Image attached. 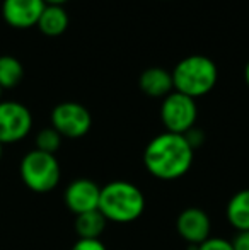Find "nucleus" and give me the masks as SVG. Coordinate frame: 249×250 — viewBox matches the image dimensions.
Instances as JSON below:
<instances>
[{
	"label": "nucleus",
	"mask_w": 249,
	"mask_h": 250,
	"mask_svg": "<svg viewBox=\"0 0 249 250\" xmlns=\"http://www.w3.org/2000/svg\"><path fill=\"white\" fill-rule=\"evenodd\" d=\"M99 196H101V188L91 179H75L73 182H70L65 189V206L68 208V211H72L73 214H82L89 213L99 208Z\"/></svg>",
	"instance_id": "obj_9"
},
{
	"label": "nucleus",
	"mask_w": 249,
	"mask_h": 250,
	"mask_svg": "<svg viewBox=\"0 0 249 250\" xmlns=\"http://www.w3.org/2000/svg\"><path fill=\"white\" fill-rule=\"evenodd\" d=\"M24 77V66L16 56L2 55L0 56V87L14 89L21 83Z\"/></svg>",
	"instance_id": "obj_15"
},
{
	"label": "nucleus",
	"mask_w": 249,
	"mask_h": 250,
	"mask_svg": "<svg viewBox=\"0 0 249 250\" xmlns=\"http://www.w3.org/2000/svg\"><path fill=\"white\" fill-rule=\"evenodd\" d=\"M244 80H246V83H248V87H249V62H248L246 68H244Z\"/></svg>",
	"instance_id": "obj_22"
},
{
	"label": "nucleus",
	"mask_w": 249,
	"mask_h": 250,
	"mask_svg": "<svg viewBox=\"0 0 249 250\" xmlns=\"http://www.w3.org/2000/svg\"><path fill=\"white\" fill-rule=\"evenodd\" d=\"M230 244L234 250H249V231H237Z\"/></svg>",
	"instance_id": "obj_20"
},
{
	"label": "nucleus",
	"mask_w": 249,
	"mask_h": 250,
	"mask_svg": "<svg viewBox=\"0 0 249 250\" xmlns=\"http://www.w3.org/2000/svg\"><path fill=\"white\" fill-rule=\"evenodd\" d=\"M0 97H2V87H0Z\"/></svg>",
	"instance_id": "obj_24"
},
{
	"label": "nucleus",
	"mask_w": 249,
	"mask_h": 250,
	"mask_svg": "<svg viewBox=\"0 0 249 250\" xmlns=\"http://www.w3.org/2000/svg\"><path fill=\"white\" fill-rule=\"evenodd\" d=\"M106 218L99 209L82 213L75 216V231L79 238H99L106 228Z\"/></svg>",
	"instance_id": "obj_14"
},
{
	"label": "nucleus",
	"mask_w": 249,
	"mask_h": 250,
	"mask_svg": "<svg viewBox=\"0 0 249 250\" xmlns=\"http://www.w3.org/2000/svg\"><path fill=\"white\" fill-rule=\"evenodd\" d=\"M91 126H92V116L89 109L80 102H60L51 111V128L57 129L62 138H82L89 133Z\"/></svg>",
	"instance_id": "obj_6"
},
{
	"label": "nucleus",
	"mask_w": 249,
	"mask_h": 250,
	"mask_svg": "<svg viewBox=\"0 0 249 250\" xmlns=\"http://www.w3.org/2000/svg\"><path fill=\"white\" fill-rule=\"evenodd\" d=\"M176 92L198 99L210 94L219 80V70L213 60L203 55H189L180 60L171 72Z\"/></svg>",
	"instance_id": "obj_3"
},
{
	"label": "nucleus",
	"mask_w": 249,
	"mask_h": 250,
	"mask_svg": "<svg viewBox=\"0 0 249 250\" xmlns=\"http://www.w3.org/2000/svg\"><path fill=\"white\" fill-rule=\"evenodd\" d=\"M178 235L186 242L188 245L203 244L210 238L212 233V221L210 216L202 209V208H186L181 211L176 220Z\"/></svg>",
	"instance_id": "obj_8"
},
{
	"label": "nucleus",
	"mask_w": 249,
	"mask_h": 250,
	"mask_svg": "<svg viewBox=\"0 0 249 250\" xmlns=\"http://www.w3.org/2000/svg\"><path fill=\"white\" fill-rule=\"evenodd\" d=\"M62 140L63 138L60 136V133L50 126V128H43L38 133L34 143H36V150L55 155L58 151V148L62 146Z\"/></svg>",
	"instance_id": "obj_16"
},
{
	"label": "nucleus",
	"mask_w": 249,
	"mask_h": 250,
	"mask_svg": "<svg viewBox=\"0 0 249 250\" xmlns=\"http://www.w3.org/2000/svg\"><path fill=\"white\" fill-rule=\"evenodd\" d=\"M138 87L145 96L154 99H164L174 90L171 72L162 66L145 68L138 77Z\"/></svg>",
	"instance_id": "obj_11"
},
{
	"label": "nucleus",
	"mask_w": 249,
	"mask_h": 250,
	"mask_svg": "<svg viewBox=\"0 0 249 250\" xmlns=\"http://www.w3.org/2000/svg\"><path fill=\"white\" fill-rule=\"evenodd\" d=\"M45 7L43 0H3L2 17L14 29H29L38 24Z\"/></svg>",
	"instance_id": "obj_10"
},
{
	"label": "nucleus",
	"mask_w": 249,
	"mask_h": 250,
	"mask_svg": "<svg viewBox=\"0 0 249 250\" xmlns=\"http://www.w3.org/2000/svg\"><path fill=\"white\" fill-rule=\"evenodd\" d=\"M198 118V107L195 99L183 94L173 92L166 96L160 104V121L166 131L176 135H186L191 128H195Z\"/></svg>",
	"instance_id": "obj_5"
},
{
	"label": "nucleus",
	"mask_w": 249,
	"mask_h": 250,
	"mask_svg": "<svg viewBox=\"0 0 249 250\" xmlns=\"http://www.w3.org/2000/svg\"><path fill=\"white\" fill-rule=\"evenodd\" d=\"M33 129V114L17 101H0V143L10 145L24 140Z\"/></svg>",
	"instance_id": "obj_7"
},
{
	"label": "nucleus",
	"mask_w": 249,
	"mask_h": 250,
	"mask_svg": "<svg viewBox=\"0 0 249 250\" xmlns=\"http://www.w3.org/2000/svg\"><path fill=\"white\" fill-rule=\"evenodd\" d=\"M196 250H234V249L229 240H224V238L219 237H210L208 240L200 244Z\"/></svg>",
	"instance_id": "obj_17"
},
{
	"label": "nucleus",
	"mask_w": 249,
	"mask_h": 250,
	"mask_svg": "<svg viewBox=\"0 0 249 250\" xmlns=\"http://www.w3.org/2000/svg\"><path fill=\"white\" fill-rule=\"evenodd\" d=\"M68 14L63 9V5H46L43 12H41L36 27L45 36L57 38L65 33L67 27H68Z\"/></svg>",
	"instance_id": "obj_12"
},
{
	"label": "nucleus",
	"mask_w": 249,
	"mask_h": 250,
	"mask_svg": "<svg viewBox=\"0 0 249 250\" xmlns=\"http://www.w3.org/2000/svg\"><path fill=\"white\" fill-rule=\"evenodd\" d=\"M21 181L27 189L34 192H50L58 186L62 177L60 164L57 157L40 150H31L23 157L19 164Z\"/></svg>",
	"instance_id": "obj_4"
},
{
	"label": "nucleus",
	"mask_w": 249,
	"mask_h": 250,
	"mask_svg": "<svg viewBox=\"0 0 249 250\" xmlns=\"http://www.w3.org/2000/svg\"><path fill=\"white\" fill-rule=\"evenodd\" d=\"M2 157H3V145L0 143V160H2Z\"/></svg>",
	"instance_id": "obj_23"
},
{
	"label": "nucleus",
	"mask_w": 249,
	"mask_h": 250,
	"mask_svg": "<svg viewBox=\"0 0 249 250\" xmlns=\"http://www.w3.org/2000/svg\"><path fill=\"white\" fill-rule=\"evenodd\" d=\"M106 221L132 223L145 211V196L135 184L128 181H111L101 188L99 208Z\"/></svg>",
	"instance_id": "obj_2"
},
{
	"label": "nucleus",
	"mask_w": 249,
	"mask_h": 250,
	"mask_svg": "<svg viewBox=\"0 0 249 250\" xmlns=\"http://www.w3.org/2000/svg\"><path fill=\"white\" fill-rule=\"evenodd\" d=\"M46 5H63V3H67L68 0H43Z\"/></svg>",
	"instance_id": "obj_21"
},
{
	"label": "nucleus",
	"mask_w": 249,
	"mask_h": 250,
	"mask_svg": "<svg viewBox=\"0 0 249 250\" xmlns=\"http://www.w3.org/2000/svg\"><path fill=\"white\" fill-rule=\"evenodd\" d=\"M72 250H108L101 238H79Z\"/></svg>",
	"instance_id": "obj_18"
},
{
	"label": "nucleus",
	"mask_w": 249,
	"mask_h": 250,
	"mask_svg": "<svg viewBox=\"0 0 249 250\" xmlns=\"http://www.w3.org/2000/svg\"><path fill=\"white\" fill-rule=\"evenodd\" d=\"M184 136H186V140H188L189 145L193 146V150L198 148V146L203 143V140H205V135H203V131H202V129L196 128V126H195V128L189 129V131Z\"/></svg>",
	"instance_id": "obj_19"
},
{
	"label": "nucleus",
	"mask_w": 249,
	"mask_h": 250,
	"mask_svg": "<svg viewBox=\"0 0 249 250\" xmlns=\"http://www.w3.org/2000/svg\"><path fill=\"white\" fill-rule=\"evenodd\" d=\"M195 150L184 135L164 131L154 136L143 151L147 172L160 181H176L188 174L193 165Z\"/></svg>",
	"instance_id": "obj_1"
},
{
	"label": "nucleus",
	"mask_w": 249,
	"mask_h": 250,
	"mask_svg": "<svg viewBox=\"0 0 249 250\" xmlns=\"http://www.w3.org/2000/svg\"><path fill=\"white\" fill-rule=\"evenodd\" d=\"M227 221L237 231H249V189L236 192L227 203Z\"/></svg>",
	"instance_id": "obj_13"
}]
</instances>
